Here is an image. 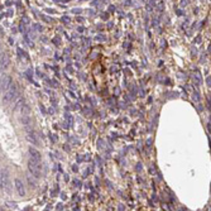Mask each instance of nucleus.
Segmentation results:
<instances>
[{"label": "nucleus", "mask_w": 211, "mask_h": 211, "mask_svg": "<svg viewBox=\"0 0 211 211\" xmlns=\"http://www.w3.org/2000/svg\"><path fill=\"white\" fill-rule=\"evenodd\" d=\"M17 95H18V87L13 82V85L10 86V89L8 90V91L3 94V102L4 104H9V102H11L17 98Z\"/></svg>", "instance_id": "1"}, {"label": "nucleus", "mask_w": 211, "mask_h": 211, "mask_svg": "<svg viewBox=\"0 0 211 211\" xmlns=\"http://www.w3.org/2000/svg\"><path fill=\"white\" fill-rule=\"evenodd\" d=\"M28 168H29V171H31V173L33 174V176L41 177V174H42V164H41V162H35V161L31 159L28 162Z\"/></svg>", "instance_id": "2"}, {"label": "nucleus", "mask_w": 211, "mask_h": 211, "mask_svg": "<svg viewBox=\"0 0 211 211\" xmlns=\"http://www.w3.org/2000/svg\"><path fill=\"white\" fill-rule=\"evenodd\" d=\"M13 85V80H11L10 76H3L2 78V92H7L10 89V86Z\"/></svg>", "instance_id": "3"}, {"label": "nucleus", "mask_w": 211, "mask_h": 211, "mask_svg": "<svg viewBox=\"0 0 211 211\" xmlns=\"http://www.w3.org/2000/svg\"><path fill=\"white\" fill-rule=\"evenodd\" d=\"M14 186H15V190H17V192H18V195H19V196H24V195H26L24 185H23V182H22L19 178H15L14 179Z\"/></svg>", "instance_id": "4"}, {"label": "nucleus", "mask_w": 211, "mask_h": 211, "mask_svg": "<svg viewBox=\"0 0 211 211\" xmlns=\"http://www.w3.org/2000/svg\"><path fill=\"white\" fill-rule=\"evenodd\" d=\"M29 153H31V159H33V161H35V162H41V161H42L41 153L38 152L37 149H34V148H29Z\"/></svg>", "instance_id": "5"}, {"label": "nucleus", "mask_w": 211, "mask_h": 211, "mask_svg": "<svg viewBox=\"0 0 211 211\" xmlns=\"http://www.w3.org/2000/svg\"><path fill=\"white\" fill-rule=\"evenodd\" d=\"M9 63V58L5 53H2V70H4Z\"/></svg>", "instance_id": "6"}, {"label": "nucleus", "mask_w": 211, "mask_h": 211, "mask_svg": "<svg viewBox=\"0 0 211 211\" xmlns=\"http://www.w3.org/2000/svg\"><path fill=\"white\" fill-rule=\"evenodd\" d=\"M8 185V174L5 171H2V187H7Z\"/></svg>", "instance_id": "7"}]
</instances>
